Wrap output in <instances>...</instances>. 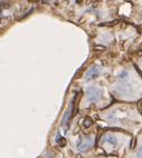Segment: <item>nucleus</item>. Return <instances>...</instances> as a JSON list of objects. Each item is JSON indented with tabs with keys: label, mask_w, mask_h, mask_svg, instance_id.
<instances>
[{
	"label": "nucleus",
	"mask_w": 142,
	"mask_h": 158,
	"mask_svg": "<svg viewBox=\"0 0 142 158\" xmlns=\"http://www.w3.org/2000/svg\"><path fill=\"white\" fill-rule=\"evenodd\" d=\"M86 97L90 102H97L101 98V90L96 87H90L86 91Z\"/></svg>",
	"instance_id": "f257e3e1"
},
{
	"label": "nucleus",
	"mask_w": 142,
	"mask_h": 158,
	"mask_svg": "<svg viewBox=\"0 0 142 158\" xmlns=\"http://www.w3.org/2000/svg\"><path fill=\"white\" fill-rule=\"evenodd\" d=\"M92 145H93V139H92L91 137H86V138H82L80 141H78L77 148H78L80 152H85L91 148Z\"/></svg>",
	"instance_id": "f03ea898"
},
{
	"label": "nucleus",
	"mask_w": 142,
	"mask_h": 158,
	"mask_svg": "<svg viewBox=\"0 0 142 158\" xmlns=\"http://www.w3.org/2000/svg\"><path fill=\"white\" fill-rule=\"evenodd\" d=\"M99 68L97 67H92L90 70L86 73V80H90V79H94L99 76Z\"/></svg>",
	"instance_id": "7ed1b4c3"
},
{
	"label": "nucleus",
	"mask_w": 142,
	"mask_h": 158,
	"mask_svg": "<svg viewBox=\"0 0 142 158\" xmlns=\"http://www.w3.org/2000/svg\"><path fill=\"white\" fill-rule=\"evenodd\" d=\"M103 143H106V144H110L112 146H115L117 145V139L114 138L113 136H108L103 139Z\"/></svg>",
	"instance_id": "20e7f679"
},
{
	"label": "nucleus",
	"mask_w": 142,
	"mask_h": 158,
	"mask_svg": "<svg viewBox=\"0 0 142 158\" xmlns=\"http://www.w3.org/2000/svg\"><path fill=\"white\" fill-rule=\"evenodd\" d=\"M118 78H119V80H121V81H126L129 79V73L126 70L122 71V73L118 76Z\"/></svg>",
	"instance_id": "39448f33"
},
{
	"label": "nucleus",
	"mask_w": 142,
	"mask_h": 158,
	"mask_svg": "<svg viewBox=\"0 0 142 158\" xmlns=\"http://www.w3.org/2000/svg\"><path fill=\"white\" fill-rule=\"evenodd\" d=\"M91 124H92V123H91V120H90V119H85V122H84V125H85L86 127H88V126H90Z\"/></svg>",
	"instance_id": "423d86ee"
},
{
	"label": "nucleus",
	"mask_w": 142,
	"mask_h": 158,
	"mask_svg": "<svg viewBox=\"0 0 142 158\" xmlns=\"http://www.w3.org/2000/svg\"><path fill=\"white\" fill-rule=\"evenodd\" d=\"M138 158H142V146L140 147L139 152H138Z\"/></svg>",
	"instance_id": "0eeeda50"
}]
</instances>
